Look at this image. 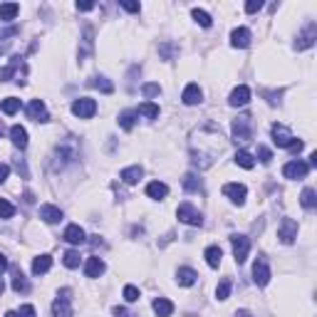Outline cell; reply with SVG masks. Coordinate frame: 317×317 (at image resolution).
Masks as SVG:
<instances>
[{
	"instance_id": "1",
	"label": "cell",
	"mask_w": 317,
	"mask_h": 317,
	"mask_svg": "<svg viewBox=\"0 0 317 317\" xmlns=\"http://www.w3.org/2000/svg\"><path fill=\"white\" fill-rule=\"evenodd\" d=\"M225 151V136L223 131L213 124L201 127V129L193 131L191 136V161L196 168H208L213 166V161Z\"/></svg>"
},
{
	"instance_id": "2",
	"label": "cell",
	"mask_w": 317,
	"mask_h": 317,
	"mask_svg": "<svg viewBox=\"0 0 317 317\" xmlns=\"http://www.w3.org/2000/svg\"><path fill=\"white\" fill-rule=\"evenodd\" d=\"M233 136H236V141H250L253 139V117L250 114H241L233 122Z\"/></svg>"
},
{
	"instance_id": "3",
	"label": "cell",
	"mask_w": 317,
	"mask_h": 317,
	"mask_svg": "<svg viewBox=\"0 0 317 317\" xmlns=\"http://www.w3.org/2000/svg\"><path fill=\"white\" fill-rule=\"evenodd\" d=\"M94 112H97V102H94L92 97H79V99H75V104H72V114L79 117V119H92Z\"/></svg>"
},
{
	"instance_id": "4",
	"label": "cell",
	"mask_w": 317,
	"mask_h": 317,
	"mask_svg": "<svg viewBox=\"0 0 317 317\" xmlns=\"http://www.w3.org/2000/svg\"><path fill=\"white\" fill-rule=\"evenodd\" d=\"M176 216H179V221L186 225H204V218H201V213L193 208L191 204H181L176 208Z\"/></svg>"
},
{
	"instance_id": "5",
	"label": "cell",
	"mask_w": 317,
	"mask_h": 317,
	"mask_svg": "<svg viewBox=\"0 0 317 317\" xmlns=\"http://www.w3.org/2000/svg\"><path fill=\"white\" fill-rule=\"evenodd\" d=\"M278 238L285 243V245L295 243V238H298V223H295L293 218H282V221H280V228H278Z\"/></svg>"
},
{
	"instance_id": "6",
	"label": "cell",
	"mask_w": 317,
	"mask_h": 317,
	"mask_svg": "<svg viewBox=\"0 0 317 317\" xmlns=\"http://www.w3.org/2000/svg\"><path fill=\"white\" fill-rule=\"evenodd\" d=\"M230 243H233V255H236V263H245L248 258V250H250V241L245 236H230Z\"/></svg>"
},
{
	"instance_id": "7",
	"label": "cell",
	"mask_w": 317,
	"mask_h": 317,
	"mask_svg": "<svg viewBox=\"0 0 317 317\" xmlns=\"http://www.w3.org/2000/svg\"><path fill=\"white\" fill-rule=\"evenodd\" d=\"M307 171H310V166H307L305 161H300V159H295V161H287L285 168H282L285 179H305V176H307Z\"/></svg>"
},
{
	"instance_id": "8",
	"label": "cell",
	"mask_w": 317,
	"mask_h": 317,
	"mask_svg": "<svg viewBox=\"0 0 317 317\" xmlns=\"http://www.w3.org/2000/svg\"><path fill=\"white\" fill-rule=\"evenodd\" d=\"M293 134H290V129L285 127V124H273V141L278 144L280 149H287L290 144H293Z\"/></svg>"
},
{
	"instance_id": "9",
	"label": "cell",
	"mask_w": 317,
	"mask_h": 317,
	"mask_svg": "<svg viewBox=\"0 0 317 317\" xmlns=\"http://www.w3.org/2000/svg\"><path fill=\"white\" fill-rule=\"evenodd\" d=\"M223 196H228L233 204H245V196H248V188L243 184H225L223 186Z\"/></svg>"
},
{
	"instance_id": "10",
	"label": "cell",
	"mask_w": 317,
	"mask_h": 317,
	"mask_svg": "<svg viewBox=\"0 0 317 317\" xmlns=\"http://www.w3.org/2000/svg\"><path fill=\"white\" fill-rule=\"evenodd\" d=\"M315 38H317V27H315V22H310V25L305 27V33L298 38V42H295V50H307V47H312V45H315Z\"/></svg>"
},
{
	"instance_id": "11",
	"label": "cell",
	"mask_w": 317,
	"mask_h": 317,
	"mask_svg": "<svg viewBox=\"0 0 317 317\" xmlns=\"http://www.w3.org/2000/svg\"><path fill=\"white\" fill-rule=\"evenodd\" d=\"M253 280H255V285H261V287H265V285L270 282V268H268L265 261H255V265H253Z\"/></svg>"
},
{
	"instance_id": "12",
	"label": "cell",
	"mask_w": 317,
	"mask_h": 317,
	"mask_svg": "<svg viewBox=\"0 0 317 317\" xmlns=\"http://www.w3.org/2000/svg\"><path fill=\"white\" fill-rule=\"evenodd\" d=\"M201 99H204L201 87H198V84H186V90L181 94V102H184L186 107H193V104H201Z\"/></svg>"
},
{
	"instance_id": "13",
	"label": "cell",
	"mask_w": 317,
	"mask_h": 317,
	"mask_svg": "<svg viewBox=\"0 0 317 317\" xmlns=\"http://www.w3.org/2000/svg\"><path fill=\"white\" fill-rule=\"evenodd\" d=\"M248 102H250V90H248L245 84H238V87L230 92V99H228L230 107H245Z\"/></svg>"
},
{
	"instance_id": "14",
	"label": "cell",
	"mask_w": 317,
	"mask_h": 317,
	"mask_svg": "<svg viewBox=\"0 0 317 317\" xmlns=\"http://www.w3.org/2000/svg\"><path fill=\"white\" fill-rule=\"evenodd\" d=\"M27 114H30V119H35V122H47V119H50L47 107H45L42 99H33V102L27 104Z\"/></svg>"
},
{
	"instance_id": "15",
	"label": "cell",
	"mask_w": 317,
	"mask_h": 317,
	"mask_svg": "<svg viewBox=\"0 0 317 317\" xmlns=\"http://www.w3.org/2000/svg\"><path fill=\"white\" fill-rule=\"evenodd\" d=\"M230 45L238 47V50H245V47L250 45V30H248V27H236V30L230 33Z\"/></svg>"
},
{
	"instance_id": "16",
	"label": "cell",
	"mask_w": 317,
	"mask_h": 317,
	"mask_svg": "<svg viewBox=\"0 0 317 317\" xmlns=\"http://www.w3.org/2000/svg\"><path fill=\"white\" fill-rule=\"evenodd\" d=\"M40 218L45 223H57V221H62V211L52 204H42L40 206Z\"/></svg>"
},
{
	"instance_id": "17",
	"label": "cell",
	"mask_w": 317,
	"mask_h": 317,
	"mask_svg": "<svg viewBox=\"0 0 317 317\" xmlns=\"http://www.w3.org/2000/svg\"><path fill=\"white\" fill-rule=\"evenodd\" d=\"M62 238L70 243V245H82V243L87 241V238H84V230H82V228H79L77 223L67 225V228H65V236H62Z\"/></svg>"
},
{
	"instance_id": "18",
	"label": "cell",
	"mask_w": 317,
	"mask_h": 317,
	"mask_svg": "<svg viewBox=\"0 0 317 317\" xmlns=\"http://www.w3.org/2000/svg\"><path fill=\"white\" fill-rule=\"evenodd\" d=\"M104 261L102 258H87V263H84V275L87 278H99L102 273H104Z\"/></svg>"
},
{
	"instance_id": "19",
	"label": "cell",
	"mask_w": 317,
	"mask_h": 317,
	"mask_svg": "<svg viewBox=\"0 0 317 317\" xmlns=\"http://www.w3.org/2000/svg\"><path fill=\"white\" fill-rule=\"evenodd\" d=\"M151 307H154L156 317H171V315H174V302L166 300V298H156Z\"/></svg>"
},
{
	"instance_id": "20",
	"label": "cell",
	"mask_w": 317,
	"mask_h": 317,
	"mask_svg": "<svg viewBox=\"0 0 317 317\" xmlns=\"http://www.w3.org/2000/svg\"><path fill=\"white\" fill-rule=\"evenodd\" d=\"M10 139H13V144H15L18 149H25V147H27V131H25V127L13 124V127H10Z\"/></svg>"
},
{
	"instance_id": "21",
	"label": "cell",
	"mask_w": 317,
	"mask_h": 317,
	"mask_svg": "<svg viewBox=\"0 0 317 317\" xmlns=\"http://www.w3.org/2000/svg\"><path fill=\"white\" fill-rule=\"evenodd\" d=\"M141 176H144V168L141 166H129V168H124V171L119 174V179H122L124 184H129V186H134Z\"/></svg>"
},
{
	"instance_id": "22",
	"label": "cell",
	"mask_w": 317,
	"mask_h": 317,
	"mask_svg": "<svg viewBox=\"0 0 317 317\" xmlns=\"http://www.w3.org/2000/svg\"><path fill=\"white\" fill-rule=\"evenodd\" d=\"M147 196H149V198H156V201H159V198H166L168 186L164 181H151L149 186H147Z\"/></svg>"
},
{
	"instance_id": "23",
	"label": "cell",
	"mask_w": 317,
	"mask_h": 317,
	"mask_svg": "<svg viewBox=\"0 0 317 317\" xmlns=\"http://www.w3.org/2000/svg\"><path fill=\"white\" fill-rule=\"evenodd\" d=\"M52 315H55V317H72L70 300H67V298H57L55 302H52Z\"/></svg>"
},
{
	"instance_id": "24",
	"label": "cell",
	"mask_w": 317,
	"mask_h": 317,
	"mask_svg": "<svg viewBox=\"0 0 317 317\" xmlns=\"http://www.w3.org/2000/svg\"><path fill=\"white\" fill-rule=\"evenodd\" d=\"M176 280H179V285L188 287V285H193V282L198 280V273H196V270H191V268H179V273H176Z\"/></svg>"
},
{
	"instance_id": "25",
	"label": "cell",
	"mask_w": 317,
	"mask_h": 317,
	"mask_svg": "<svg viewBox=\"0 0 317 317\" xmlns=\"http://www.w3.org/2000/svg\"><path fill=\"white\" fill-rule=\"evenodd\" d=\"M204 255H206V263H208L211 268H218V265H221V258H223V250H221L218 245H208Z\"/></svg>"
},
{
	"instance_id": "26",
	"label": "cell",
	"mask_w": 317,
	"mask_h": 317,
	"mask_svg": "<svg viewBox=\"0 0 317 317\" xmlns=\"http://www.w3.org/2000/svg\"><path fill=\"white\" fill-rule=\"evenodd\" d=\"M18 13H20L18 3H5V5H0V22H10V20H15Z\"/></svg>"
},
{
	"instance_id": "27",
	"label": "cell",
	"mask_w": 317,
	"mask_h": 317,
	"mask_svg": "<svg viewBox=\"0 0 317 317\" xmlns=\"http://www.w3.org/2000/svg\"><path fill=\"white\" fill-rule=\"evenodd\" d=\"M50 268H52V258H50V255H38V258L33 261V273H35V275L47 273Z\"/></svg>"
},
{
	"instance_id": "28",
	"label": "cell",
	"mask_w": 317,
	"mask_h": 317,
	"mask_svg": "<svg viewBox=\"0 0 317 317\" xmlns=\"http://www.w3.org/2000/svg\"><path fill=\"white\" fill-rule=\"evenodd\" d=\"M13 290H15V293H27V290H30L27 278L22 275V270H20V268H15V270H13Z\"/></svg>"
},
{
	"instance_id": "29",
	"label": "cell",
	"mask_w": 317,
	"mask_h": 317,
	"mask_svg": "<svg viewBox=\"0 0 317 317\" xmlns=\"http://www.w3.org/2000/svg\"><path fill=\"white\" fill-rule=\"evenodd\" d=\"M233 159H236V164H238L241 168H253V166H255V159H253V154H250V151H245V149H241L238 154H236V156H233Z\"/></svg>"
},
{
	"instance_id": "30",
	"label": "cell",
	"mask_w": 317,
	"mask_h": 317,
	"mask_svg": "<svg viewBox=\"0 0 317 317\" xmlns=\"http://www.w3.org/2000/svg\"><path fill=\"white\" fill-rule=\"evenodd\" d=\"M22 65H25V62H20V57H15V60L8 65V67H3V70H0V82H8L10 77L15 75V70H18V67H22Z\"/></svg>"
},
{
	"instance_id": "31",
	"label": "cell",
	"mask_w": 317,
	"mask_h": 317,
	"mask_svg": "<svg viewBox=\"0 0 317 317\" xmlns=\"http://www.w3.org/2000/svg\"><path fill=\"white\" fill-rule=\"evenodd\" d=\"M0 109H3V114H15V112H20V99H15V97H8V99H3L0 102Z\"/></svg>"
},
{
	"instance_id": "32",
	"label": "cell",
	"mask_w": 317,
	"mask_h": 317,
	"mask_svg": "<svg viewBox=\"0 0 317 317\" xmlns=\"http://www.w3.org/2000/svg\"><path fill=\"white\" fill-rule=\"evenodd\" d=\"M300 204L305 206V208H315V206H317L315 188H305V191L300 193Z\"/></svg>"
},
{
	"instance_id": "33",
	"label": "cell",
	"mask_w": 317,
	"mask_h": 317,
	"mask_svg": "<svg viewBox=\"0 0 317 317\" xmlns=\"http://www.w3.org/2000/svg\"><path fill=\"white\" fill-rule=\"evenodd\" d=\"M136 117H139L136 112H122V114H119V127H122L124 131L134 129V122H136Z\"/></svg>"
},
{
	"instance_id": "34",
	"label": "cell",
	"mask_w": 317,
	"mask_h": 317,
	"mask_svg": "<svg viewBox=\"0 0 317 317\" xmlns=\"http://www.w3.org/2000/svg\"><path fill=\"white\" fill-rule=\"evenodd\" d=\"M136 114H144V117H149V119H156V117H159V104H154V102H144V104H139Z\"/></svg>"
},
{
	"instance_id": "35",
	"label": "cell",
	"mask_w": 317,
	"mask_h": 317,
	"mask_svg": "<svg viewBox=\"0 0 317 317\" xmlns=\"http://www.w3.org/2000/svg\"><path fill=\"white\" fill-rule=\"evenodd\" d=\"M90 84H92L94 90H99V92H104V94H112L114 92V84H112V82H107L104 77H94Z\"/></svg>"
},
{
	"instance_id": "36",
	"label": "cell",
	"mask_w": 317,
	"mask_h": 317,
	"mask_svg": "<svg viewBox=\"0 0 317 317\" xmlns=\"http://www.w3.org/2000/svg\"><path fill=\"white\" fill-rule=\"evenodd\" d=\"M191 15H193V20H196L201 27H211V22H213L211 15H208L206 10H198V8H193V10H191Z\"/></svg>"
},
{
	"instance_id": "37",
	"label": "cell",
	"mask_w": 317,
	"mask_h": 317,
	"mask_svg": "<svg viewBox=\"0 0 317 317\" xmlns=\"http://www.w3.org/2000/svg\"><path fill=\"white\" fill-rule=\"evenodd\" d=\"M184 188H186V191H193V193L201 191V179H198L196 174H186V176H184Z\"/></svg>"
},
{
	"instance_id": "38",
	"label": "cell",
	"mask_w": 317,
	"mask_h": 317,
	"mask_svg": "<svg viewBox=\"0 0 317 317\" xmlns=\"http://www.w3.org/2000/svg\"><path fill=\"white\" fill-rule=\"evenodd\" d=\"M228 295H230V280L225 278L218 282V287H216V298L218 300H228Z\"/></svg>"
},
{
	"instance_id": "39",
	"label": "cell",
	"mask_w": 317,
	"mask_h": 317,
	"mask_svg": "<svg viewBox=\"0 0 317 317\" xmlns=\"http://www.w3.org/2000/svg\"><path fill=\"white\" fill-rule=\"evenodd\" d=\"M62 263H65L67 268H79V253H77V250H67V253L62 255Z\"/></svg>"
},
{
	"instance_id": "40",
	"label": "cell",
	"mask_w": 317,
	"mask_h": 317,
	"mask_svg": "<svg viewBox=\"0 0 317 317\" xmlns=\"http://www.w3.org/2000/svg\"><path fill=\"white\" fill-rule=\"evenodd\" d=\"M15 216V206L5 198H0V218H13Z\"/></svg>"
},
{
	"instance_id": "41",
	"label": "cell",
	"mask_w": 317,
	"mask_h": 317,
	"mask_svg": "<svg viewBox=\"0 0 317 317\" xmlns=\"http://www.w3.org/2000/svg\"><path fill=\"white\" fill-rule=\"evenodd\" d=\"M124 300H127V302H136V300H139V287L127 285V287H124Z\"/></svg>"
},
{
	"instance_id": "42",
	"label": "cell",
	"mask_w": 317,
	"mask_h": 317,
	"mask_svg": "<svg viewBox=\"0 0 317 317\" xmlns=\"http://www.w3.org/2000/svg\"><path fill=\"white\" fill-rule=\"evenodd\" d=\"M141 92H144V97H156V94L161 92V87H159L156 82H149V84L141 87Z\"/></svg>"
},
{
	"instance_id": "43",
	"label": "cell",
	"mask_w": 317,
	"mask_h": 317,
	"mask_svg": "<svg viewBox=\"0 0 317 317\" xmlns=\"http://www.w3.org/2000/svg\"><path fill=\"white\" fill-rule=\"evenodd\" d=\"M258 159H261V164H270L273 161V151L268 147H258Z\"/></svg>"
},
{
	"instance_id": "44",
	"label": "cell",
	"mask_w": 317,
	"mask_h": 317,
	"mask_svg": "<svg viewBox=\"0 0 317 317\" xmlns=\"http://www.w3.org/2000/svg\"><path fill=\"white\" fill-rule=\"evenodd\" d=\"M263 8V0H248L245 3V13H258Z\"/></svg>"
},
{
	"instance_id": "45",
	"label": "cell",
	"mask_w": 317,
	"mask_h": 317,
	"mask_svg": "<svg viewBox=\"0 0 317 317\" xmlns=\"http://www.w3.org/2000/svg\"><path fill=\"white\" fill-rule=\"evenodd\" d=\"M119 5H122L124 10H129V13H139V10H141V5H139V3H131V0H122Z\"/></svg>"
},
{
	"instance_id": "46",
	"label": "cell",
	"mask_w": 317,
	"mask_h": 317,
	"mask_svg": "<svg viewBox=\"0 0 317 317\" xmlns=\"http://www.w3.org/2000/svg\"><path fill=\"white\" fill-rule=\"evenodd\" d=\"M18 317H35V307L33 305H22L18 310Z\"/></svg>"
},
{
	"instance_id": "47",
	"label": "cell",
	"mask_w": 317,
	"mask_h": 317,
	"mask_svg": "<svg viewBox=\"0 0 317 317\" xmlns=\"http://www.w3.org/2000/svg\"><path fill=\"white\" fill-rule=\"evenodd\" d=\"M94 8V3H77V10L79 13H87V10H92Z\"/></svg>"
},
{
	"instance_id": "48",
	"label": "cell",
	"mask_w": 317,
	"mask_h": 317,
	"mask_svg": "<svg viewBox=\"0 0 317 317\" xmlns=\"http://www.w3.org/2000/svg\"><path fill=\"white\" fill-rule=\"evenodd\" d=\"M8 174H10V168H8V164H0V184L8 179Z\"/></svg>"
},
{
	"instance_id": "49",
	"label": "cell",
	"mask_w": 317,
	"mask_h": 317,
	"mask_svg": "<svg viewBox=\"0 0 317 317\" xmlns=\"http://www.w3.org/2000/svg\"><path fill=\"white\" fill-rule=\"evenodd\" d=\"M159 50H161V55L166 57V60H168V57H171V52H174V47H171V45H161Z\"/></svg>"
},
{
	"instance_id": "50",
	"label": "cell",
	"mask_w": 317,
	"mask_h": 317,
	"mask_svg": "<svg viewBox=\"0 0 317 317\" xmlns=\"http://www.w3.org/2000/svg\"><path fill=\"white\" fill-rule=\"evenodd\" d=\"M287 149H290V151H300V149H302V141H300V139H293V144H290Z\"/></svg>"
},
{
	"instance_id": "51",
	"label": "cell",
	"mask_w": 317,
	"mask_h": 317,
	"mask_svg": "<svg viewBox=\"0 0 317 317\" xmlns=\"http://www.w3.org/2000/svg\"><path fill=\"white\" fill-rule=\"evenodd\" d=\"M114 317H129V312L124 307H114Z\"/></svg>"
},
{
	"instance_id": "52",
	"label": "cell",
	"mask_w": 317,
	"mask_h": 317,
	"mask_svg": "<svg viewBox=\"0 0 317 317\" xmlns=\"http://www.w3.org/2000/svg\"><path fill=\"white\" fill-rule=\"evenodd\" d=\"M5 270H8V258L0 253V273H5Z\"/></svg>"
},
{
	"instance_id": "53",
	"label": "cell",
	"mask_w": 317,
	"mask_h": 317,
	"mask_svg": "<svg viewBox=\"0 0 317 317\" xmlns=\"http://www.w3.org/2000/svg\"><path fill=\"white\" fill-rule=\"evenodd\" d=\"M307 166H317V151L310 154V164H307Z\"/></svg>"
},
{
	"instance_id": "54",
	"label": "cell",
	"mask_w": 317,
	"mask_h": 317,
	"mask_svg": "<svg viewBox=\"0 0 317 317\" xmlns=\"http://www.w3.org/2000/svg\"><path fill=\"white\" fill-rule=\"evenodd\" d=\"M236 317H253V315H250L248 310H238V312H236Z\"/></svg>"
},
{
	"instance_id": "55",
	"label": "cell",
	"mask_w": 317,
	"mask_h": 317,
	"mask_svg": "<svg viewBox=\"0 0 317 317\" xmlns=\"http://www.w3.org/2000/svg\"><path fill=\"white\" fill-rule=\"evenodd\" d=\"M3 317H18V312H5Z\"/></svg>"
},
{
	"instance_id": "56",
	"label": "cell",
	"mask_w": 317,
	"mask_h": 317,
	"mask_svg": "<svg viewBox=\"0 0 317 317\" xmlns=\"http://www.w3.org/2000/svg\"><path fill=\"white\" fill-rule=\"evenodd\" d=\"M3 290H5V285H3V278H0V295H3Z\"/></svg>"
},
{
	"instance_id": "57",
	"label": "cell",
	"mask_w": 317,
	"mask_h": 317,
	"mask_svg": "<svg viewBox=\"0 0 317 317\" xmlns=\"http://www.w3.org/2000/svg\"><path fill=\"white\" fill-rule=\"evenodd\" d=\"M0 134H3V127H0Z\"/></svg>"
},
{
	"instance_id": "58",
	"label": "cell",
	"mask_w": 317,
	"mask_h": 317,
	"mask_svg": "<svg viewBox=\"0 0 317 317\" xmlns=\"http://www.w3.org/2000/svg\"><path fill=\"white\" fill-rule=\"evenodd\" d=\"M188 317H193V315H188Z\"/></svg>"
}]
</instances>
